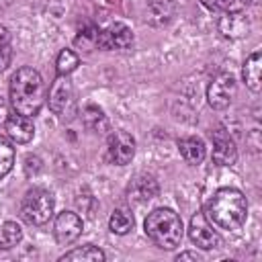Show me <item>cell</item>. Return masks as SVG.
Listing matches in <instances>:
<instances>
[{"label": "cell", "instance_id": "cell-1", "mask_svg": "<svg viewBox=\"0 0 262 262\" xmlns=\"http://www.w3.org/2000/svg\"><path fill=\"white\" fill-rule=\"evenodd\" d=\"M205 215L215 227L225 231H237L246 223L248 201L237 188L225 186L213 192V196L207 203Z\"/></svg>", "mask_w": 262, "mask_h": 262}, {"label": "cell", "instance_id": "cell-2", "mask_svg": "<svg viewBox=\"0 0 262 262\" xmlns=\"http://www.w3.org/2000/svg\"><path fill=\"white\" fill-rule=\"evenodd\" d=\"M45 102V82L33 68H20L10 78V104L14 113L35 117Z\"/></svg>", "mask_w": 262, "mask_h": 262}, {"label": "cell", "instance_id": "cell-3", "mask_svg": "<svg viewBox=\"0 0 262 262\" xmlns=\"http://www.w3.org/2000/svg\"><path fill=\"white\" fill-rule=\"evenodd\" d=\"M145 235L162 250H174L182 239V221L172 209H154L145 217Z\"/></svg>", "mask_w": 262, "mask_h": 262}, {"label": "cell", "instance_id": "cell-4", "mask_svg": "<svg viewBox=\"0 0 262 262\" xmlns=\"http://www.w3.org/2000/svg\"><path fill=\"white\" fill-rule=\"evenodd\" d=\"M53 196L45 188H31L23 196L20 215L31 225H45L53 217Z\"/></svg>", "mask_w": 262, "mask_h": 262}, {"label": "cell", "instance_id": "cell-5", "mask_svg": "<svg viewBox=\"0 0 262 262\" xmlns=\"http://www.w3.org/2000/svg\"><path fill=\"white\" fill-rule=\"evenodd\" d=\"M235 92H237V86H235L233 76L223 72V74H219L211 80V84L207 88V100L213 108L223 111L233 102Z\"/></svg>", "mask_w": 262, "mask_h": 262}, {"label": "cell", "instance_id": "cell-6", "mask_svg": "<svg viewBox=\"0 0 262 262\" xmlns=\"http://www.w3.org/2000/svg\"><path fill=\"white\" fill-rule=\"evenodd\" d=\"M49 108L51 113L66 117L68 113H72L74 108V86L70 82L68 76H59L53 80L51 88H49Z\"/></svg>", "mask_w": 262, "mask_h": 262}, {"label": "cell", "instance_id": "cell-7", "mask_svg": "<svg viewBox=\"0 0 262 262\" xmlns=\"http://www.w3.org/2000/svg\"><path fill=\"white\" fill-rule=\"evenodd\" d=\"M133 45V31L125 23H111L106 29L98 31L96 47L104 51L113 49H127Z\"/></svg>", "mask_w": 262, "mask_h": 262}, {"label": "cell", "instance_id": "cell-8", "mask_svg": "<svg viewBox=\"0 0 262 262\" xmlns=\"http://www.w3.org/2000/svg\"><path fill=\"white\" fill-rule=\"evenodd\" d=\"M188 237L192 239V244H196L203 250H211V248H217L221 244L219 233L213 229V223L207 219L205 213L192 215L190 225H188Z\"/></svg>", "mask_w": 262, "mask_h": 262}, {"label": "cell", "instance_id": "cell-9", "mask_svg": "<svg viewBox=\"0 0 262 262\" xmlns=\"http://www.w3.org/2000/svg\"><path fill=\"white\" fill-rule=\"evenodd\" d=\"M108 160L117 166H125L135 156V139L127 131H113L106 141Z\"/></svg>", "mask_w": 262, "mask_h": 262}, {"label": "cell", "instance_id": "cell-10", "mask_svg": "<svg viewBox=\"0 0 262 262\" xmlns=\"http://www.w3.org/2000/svg\"><path fill=\"white\" fill-rule=\"evenodd\" d=\"M82 233V219L72 213V211H63L55 217V223H53V235L57 239V244L61 246H68L72 242H76Z\"/></svg>", "mask_w": 262, "mask_h": 262}, {"label": "cell", "instance_id": "cell-11", "mask_svg": "<svg viewBox=\"0 0 262 262\" xmlns=\"http://www.w3.org/2000/svg\"><path fill=\"white\" fill-rule=\"evenodd\" d=\"M211 139H213V162L219 166H231L237 160V149L233 139L223 131V129H215L211 131Z\"/></svg>", "mask_w": 262, "mask_h": 262}, {"label": "cell", "instance_id": "cell-12", "mask_svg": "<svg viewBox=\"0 0 262 262\" xmlns=\"http://www.w3.org/2000/svg\"><path fill=\"white\" fill-rule=\"evenodd\" d=\"M4 131L8 135V139H12L14 143H29L35 135V125L31 121V117L25 115H8L6 123H4Z\"/></svg>", "mask_w": 262, "mask_h": 262}, {"label": "cell", "instance_id": "cell-13", "mask_svg": "<svg viewBox=\"0 0 262 262\" xmlns=\"http://www.w3.org/2000/svg\"><path fill=\"white\" fill-rule=\"evenodd\" d=\"M248 20L242 14V10H231V12H223V16L219 18V31L223 37L229 39H239L244 35H248Z\"/></svg>", "mask_w": 262, "mask_h": 262}, {"label": "cell", "instance_id": "cell-14", "mask_svg": "<svg viewBox=\"0 0 262 262\" xmlns=\"http://www.w3.org/2000/svg\"><path fill=\"white\" fill-rule=\"evenodd\" d=\"M158 194V182L151 176H135L127 186V196L133 203H145L151 201Z\"/></svg>", "mask_w": 262, "mask_h": 262}, {"label": "cell", "instance_id": "cell-15", "mask_svg": "<svg viewBox=\"0 0 262 262\" xmlns=\"http://www.w3.org/2000/svg\"><path fill=\"white\" fill-rule=\"evenodd\" d=\"M178 151L188 164H201L207 156V147L199 137H182L178 139Z\"/></svg>", "mask_w": 262, "mask_h": 262}, {"label": "cell", "instance_id": "cell-16", "mask_svg": "<svg viewBox=\"0 0 262 262\" xmlns=\"http://www.w3.org/2000/svg\"><path fill=\"white\" fill-rule=\"evenodd\" d=\"M260 72H262V55H260V51H254L244 61V70H242L244 82L252 92H260V86H262L260 84Z\"/></svg>", "mask_w": 262, "mask_h": 262}, {"label": "cell", "instance_id": "cell-17", "mask_svg": "<svg viewBox=\"0 0 262 262\" xmlns=\"http://www.w3.org/2000/svg\"><path fill=\"white\" fill-rule=\"evenodd\" d=\"M59 260H61V262H66V260H80V262H102V260H104V252H102L100 248L92 246V244H86V246H82V248H76V250H72V252H66V254H63Z\"/></svg>", "mask_w": 262, "mask_h": 262}, {"label": "cell", "instance_id": "cell-18", "mask_svg": "<svg viewBox=\"0 0 262 262\" xmlns=\"http://www.w3.org/2000/svg\"><path fill=\"white\" fill-rule=\"evenodd\" d=\"M82 119H84V125H86L90 131L102 133V131H106V127H108V121H106L104 113H102L98 106H94V104H86V106H84Z\"/></svg>", "mask_w": 262, "mask_h": 262}, {"label": "cell", "instance_id": "cell-19", "mask_svg": "<svg viewBox=\"0 0 262 262\" xmlns=\"http://www.w3.org/2000/svg\"><path fill=\"white\" fill-rule=\"evenodd\" d=\"M108 227L113 233L117 235H125L133 229V215L129 209H115L111 219H108Z\"/></svg>", "mask_w": 262, "mask_h": 262}, {"label": "cell", "instance_id": "cell-20", "mask_svg": "<svg viewBox=\"0 0 262 262\" xmlns=\"http://www.w3.org/2000/svg\"><path fill=\"white\" fill-rule=\"evenodd\" d=\"M20 239H23V229H20L18 223L6 221V223L0 225V248H2V250L14 248Z\"/></svg>", "mask_w": 262, "mask_h": 262}, {"label": "cell", "instance_id": "cell-21", "mask_svg": "<svg viewBox=\"0 0 262 262\" xmlns=\"http://www.w3.org/2000/svg\"><path fill=\"white\" fill-rule=\"evenodd\" d=\"M80 63V57L72 51V49H61L59 55H57V74L59 76H70Z\"/></svg>", "mask_w": 262, "mask_h": 262}, {"label": "cell", "instance_id": "cell-22", "mask_svg": "<svg viewBox=\"0 0 262 262\" xmlns=\"http://www.w3.org/2000/svg\"><path fill=\"white\" fill-rule=\"evenodd\" d=\"M14 164V149L6 137L0 135V178H4Z\"/></svg>", "mask_w": 262, "mask_h": 262}, {"label": "cell", "instance_id": "cell-23", "mask_svg": "<svg viewBox=\"0 0 262 262\" xmlns=\"http://www.w3.org/2000/svg\"><path fill=\"white\" fill-rule=\"evenodd\" d=\"M205 8L215 10V12H231V10H242V0H199Z\"/></svg>", "mask_w": 262, "mask_h": 262}, {"label": "cell", "instance_id": "cell-24", "mask_svg": "<svg viewBox=\"0 0 262 262\" xmlns=\"http://www.w3.org/2000/svg\"><path fill=\"white\" fill-rule=\"evenodd\" d=\"M12 47H10V35L4 27H0V72H4L10 63Z\"/></svg>", "mask_w": 262, "mask_h": 262}, {"label": "cell", "instance_id": "cell-25", "mask_svg": "<svg viewBox=\"0 0 262 262\" xmlns=\"http://www.w3.org/2000/svg\"><path fill=\"white\" fill-rule=\"evenodd\" d=\"M98 31H100V29H96L94 25H86L84 29H80L76 43H78V45H82V47H86V49H88V47H96Z\"/></svg>", "mask_w": 262, "mask_h": 262}, {"label": "cell", "instance_id": "cell-26", "mask_svg": "<svg viewBox=\"0 0 262 262\" xmlns=\"http://www.w3.org/2000/svg\"><path fill=\"white\" fill-rule=\"evenodd\" d=\"M6 119H8V106H6V102H4V98L0 96V127H4V123H6Z\"/></svg>", "mask_w": 262, "mask_h": 262}, {"label": "cell", "instance_id": "cell-27", "mask_svg": "<svg viewBox=\"0 0 262 262\" xmlns=\"http://www.w3.org/2000/svg\"><path fill=\"white\" fill-rule=\"evenodd\" d=\"M176 260L180 262V260H194V262H199L201 260V256L199 254H194V252H182V254H178L176 256Z\"/></svg>", "mask_w": 262, "mask_h": 262}, {"label": "cell", "instance_id": "cell-28", "mask_svg": "<svg viewBox=\"0 0 262 262\" xmlns=\"http://www.w3.org/2000/svg\"><path fill=\"white\" fill-rule=\"evenodd\" d=\"M242 4H252V6H256V4H260V0H242Z\"/></svg>", "mask_w": 262, "mask_h": 262}, {"label": "cell", "instance_id": "cell-29", "mask_svg": "<svg viewBox=\"0 0 262 262\" xmlns=\"http://www.w3.org/2000/svg\"><path fill=\"white\" fill-rule=\"evenodd\" d=\"M10 2H12V0H0V10H4V8L10 4Z\"/></svg>", "mask_w": 262, "mask_h": 262}]
</instances>
